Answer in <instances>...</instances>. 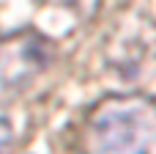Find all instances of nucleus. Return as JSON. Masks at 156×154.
<instances>
[{
  "label": "nucleus",
  "mask_w": 156,
  "mask_h": 154,
  "mask_svg": "<svg viewBox=\"0 0 156 154\" xmlns=\"http://www.w3.org/2000/svg\"><path fill=\"white\" fill-rule=\"evenodd\" d=\"M55 41L36 28L0 33V105L16 99L52 63Z\"/></svg>",
  "instance_id": "obj_3"
},
{
  "label": "nucleus",
  "mask_w": 156,
  "mask_h": 154,
  "mask_svg": "<svg viewBox=\"0 0 156 154\" xmlns=\"http://www.w3.org/2000/svg\"><path fill=\"white\" fill-rule=\"evenodd\" d=\"M80 154H156V99L140 91L96 99L82 121Z\"/></svg>",
  "instance_id": "obj_1"
},
{
  "label": "nucleus",
  "mask_w": 156,
  "mask_h": 154,
  "mask_svg": "<svg viewBox=\"0 0 156 154\" xmlns=\"http://www.w3.org/2000/svg\"><path fill=\"white\" fill-rule=\"evenodd\" d=\"M104 66L126 85H143L156 77V19L143 8H126L115 17L104 39Z\"/></svg>",
  "instance_id": "obj_2"
},
{
  "label": "nucleus",
  "mask_w": 156,
  "mask_h": 154,
  "mask_svg": "<svg viewBox=\"0 0 156 154\" xmlns=\"http://www.w3.org/2000/svg\"><path fill=\"white\" fill-rule=\"evenodd\" d=\"M11 143H14V130H11L8 118H3V116H0V154L8 152V149H11Z\"/></svg>",
  "instance_id": "obj_4"
}]
</instances>
